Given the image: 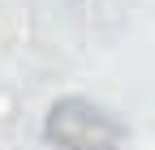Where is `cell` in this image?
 <instances>
[{"mask_svg": "<svg viewBox=\"0 0 155 150\" xmlns=\"http://www.w3.org/2000/svg\"><path fill=\"white\" fill-rule=\"evenodd\" d=\"M48 142L56 150H121V124L86 99H65L48 116Z\"/></svg>", "mask_w": 155, "mask_h": 150, "instance_id": "cell-1", "label": "cell"}]
</instances>
